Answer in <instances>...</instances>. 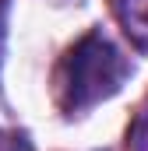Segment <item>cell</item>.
Returning <instances> with one entry per match:
<instances>
[{
	"instance_id": "1",
	"label": "cell",
	"mask_w": 148,
	"mask_h": 151,
	"mask_svg": "<svg viewBox=\"0 0 148 151\" xmlns=\"http://www.w3.org/2000/svg\"><path fill=\"white\" fill-rule=\"evenodd\" d=\"M127 77V60L120 56V49L99 32L85 35L64 63V106L71 113L92 109L102 99L116 95V88Z\"/></svg>"
},
{
	"instance_id": "2",
	"label": "cell",
	"mask_w": 148,
	"mask_h": 151,
	"mask_svg": "<svg viewBox=\"0 0 148 151\" xmlns=\"http://www.w3.org/2000/svg\"><path fill=\"white\" fill-rule=\"evenodd\" d=\"M116 14H120L127 35L148 46V0H116Z\"/></svg>"
}]
</instances>
